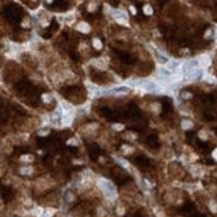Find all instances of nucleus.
<instances>
[{
    "instance_id": "10",
    "label": "nucleus",
    "mask_w": 217,
    "mask_h": 217,
    "mask_svg": "<svg viewBox=\"0 0 217 217\" xmlns=\"http://www.w3.org/2000/svg\"><path fill=\"white\" fill-rule=\"evenodd\" d=\"M92 44H93V47H95L96 49H101V47H103L101 41H100L99 39H93V40H92Z\"/></svg>"
},
{
    "instance_id": "24",
    "label": "nucleus",
    "mask_w": 217,
    "mask_h": 217,
    "mask_svg": "<svg viewBox=\"0 0 217 217\" xmlns=\"http://www.w3.org/2000/svg\"><path fill=\"white\" fill-rule=\"evenodd\" d=\"M68 144H69V145H71V144H77V141L72 139V140H68Z\"/></svg>"
},
{
    "instance_id": "20",
    "label": "nucleus",
    "mask_w": 217,
    "mask_h": 217,
    "mask_svg": "<svg viewBox=\"0 0 217 217\" xmlns=\"http://www.w3.org/2000/svg\"><path fill=\"white\" fill-rule=\"evenodd\" d=\"M113 128H115V129H117V131H120V129H123V128H124V125H119V124H113Z\"/></svg>"
},
{
    "instance_id": "18",
    "label": "nucleus",
    "mask_w": 217,
    "mask_h": 217,
    "mask_svg": "<svg viewBox=\"0 0 217 217\" xmlns=\"http://www.w3.org/2000/svg\"><path fill=\"white\" fill-rule=\"evenodd\" d=\"M43 100H44L46 103H49L52 100V96L51 95H43Z\"/></svg>"
},
{
    "instance_id": "2",
    "label": "nucleus",
    "mask_w": 217,
    "mask_h": 217,
    "mask_svg": "<svg viewBox=\"0 0 217 217\" xmlns=\"http://www.w3.org/2000/svg\"><path fill=\"white\" fill-rule=\"evenodd\" d=\"M128 93H129L128 87H116V88H112V89L101 91L97 95H100V96H120V95H128Z\"/></svg>"
},
{
    "instance_id": "13",
    "label": "nucleus",
    "mask_w": 217,
    "mask_h": 217,
    "mask_svg": "<svg viewBox=\"0 0 217 217\" xmlns=\"http://www.w3.org/2000/svg\"><path fill=\"white\" fill-rule=\"evenodd\" d=\"M199 64H203V65H209V64H210V60H209V57L204 56V57H201V60L199 61Z\"/></svg>"
},
{
    "instance_id": "3",
    "label": "nucleus",
    "mask_w": 217,
    "mask_h": 217,
    "mask_svg": "<svg viewBox=\"0 0 217 217\" xmlns=\"http://www.w3.org/2000/svg\"><path fill=\"white\" fill-rule=\"evenodd\" d=\"M133 85L139 87V88H141V89H144L147 92H157L160 89L159 85L156 83H153V81H144V80H141V81L133 83Z\"/></svg>"
},
{
    "instance_id": "16",
    "label": "nucleus",
    "mask_w": 217,
    "mask_h": 217,
    "mask_svg": "<svg viewBox=\"0 0 217 217\" xmlns=\"http://www.w3.org/2000/svg\"><path fill=\"white\" fill-rule=\"evenodd\" d=\"M53 209H48V210H46V213H44V216H43V217H51L52 214H53Z\"/></svg>"
},
{
    "instance_id": "17",
    "label": "nucleus",
    "mask_w": 217,
    "mask_h": 217,
    "mask_svg": "<svg viewBox=\"0 0 217 217\" xmlns=\"http://www.w3.org/2000/svg\"><path fill=\"white\" fill-rule=\"evenodd\" d=\"M144 13H147V15H152V8H150L149 6H145V7H144Z\"/></svg>"
},
{
    "instance_id": "9",
    "label": "nucleus",
    "mask_w": 217,
    "mask_h": 217,
    "mask_svg": "<svg viewBox=\"0 0 217 217\" xmlns=\"http://www.w3.org/2000/svg\"><path fill=\"white\" fill-rule=\"evenodd\" d=\"M177 65H179V63H176V61H168V63H166V67H168L169 71L177 68Z\"/></svg>"
},
{
    "instance_id": "1",
    "label": "nucleus",
    "mask_w": 217,
    "mask_h": 217,
    "mask_svg": "<svg viewBox=\"0 0 217 217\" xmlns=\"http://www.w3.org/2000/svg\"><path fill=\"white\" fill-rule=\"evenodd\" d=\"M99 186L101 188V190L105 194L107 199H111L112 200V199L116 197V186L111 181H108L105 179H100L99 180Z\"/></svg>"
},
{
    "instance_id": "14",
    "label": "nucleus",
    "mask_w": 217,
    "mask_h": 217,
    "mask_svg": "<svg viewBox=\"0 0 217 217\" xmlns=\"http://www.w3.org/2000/svg\"><path fill=\"white\" fill-rule=\"evenodd\" d=\"M49 133V129L48 128H43V129H40V131H39V135L40 136H47Z\"/></svg>"
},
{
    "instance_id": "29",
    "label": "nucleus",
    "mask_w": 217,
    "mask_h": 217,
    "mask_svg": "<svg viewBox=\"0 0 217 217\" xmlns=\"http://www.w3.org/2000/svg\"><path fill=\"white\" fill-rule=\"evenodd\" d=\"M33 2H36V0H33Z\"/></svg>"
},
{
    "instance_id": "4",
    "label": "nucleus",
    "mask_w": 217,
    "mask_h": 217,
    "mask_svg": "<svg viewBox=\"0 0 217 217\" xmlns=\"http://www.w3.org/2000/svg\"><path fill=\"white\" fill-rule=\"evenodd\" d=\"M201 76H203V72H201L199 68L192 69V71H189V72L185 73V77H186L188 80H197V79H200Z\"/></svg>"
},
{
    "instance_id": "15",
    "label": "nucleus",
    "mask_w": 217,
    "mask_h": 217,
    "mask_svg": "<svg viewBox=\"0 0 217 217\" xmlns=\"http://www.w3.org/2000/svg\"><path fill=\"white\" fill-rule=\"evenodd\" d=\"M32 160H33V157L31 155H26V156L21 157V161H32Z\"/></svg>"
},
{
    "instance_id": "21",
    "label": "nucleus",
    "mask_w": 217,
    "mask_h": 217,
    "mask_svg": "<svg viewBox=\"0 0 217 217\" xmlns=\"http://www.w3.org/2000/svg\"><path fill=\"white\" fill-rule=\"evenodd\" d=\"M199 136H200V139H204V140H206V136H205V132H203V131H201Z\"/></svg>"
},
{
    "instance_id": "11",
    "label": "nucleus",
    "mask_w": 217,
    "mask_h": 217,
    "mask_svg": "<svg viewBox=\"0 0 217 217\" xmlns=\"http://www.w3.org/2000/svg\"><path fill=\"white\" fill-rule=\"evenodd\" d=\"M32 170H33V169H32L31 166H26V168H21V169H20V172L23 173V175H31Z\"/></svg>"
},
{
    "instance_id": "19",
    "label": "nucleus",
    "mask_w": 217,
    "mask_h": 217,
    "mask_svg": "<svg viewBox=\"0 0 217 217\" xmlns=\"http://www.w3.org/2000/svg\"><path fill=\"white\" fill-rule=\"evenodd\" d=\"M210 209H212V212H217V205L214 203H210Z\"/></svg>"
},
{
    "instance_id": "22",
    "label": "nucleus",
    "mask_w": 217,
    "mask_h": 217,
    "mask_svg": "<svg viewBox=\"0 0 217 217\" xmlns=\"http://www.w3.org/2000/svg\"><path fill=\"white\" fill-rule=\"evenodd\" d=\"M67 200H68V201H72V200H73V196H72L71 193H69V194H67Z\"/></svg>"
},
{
    "instance_id": "28",
    "label": "nucleus",
    "mask_w": 217,
    "mask_h": 217,
    "mask_svg": "<svg viewBox=\"0 0 217 217\" xmlns=\"http://www.w3.org/2000/svg\"><path fill=\"white\" fill-rule=\"evenodd\" d=\"M46 2H47V3H51V2H52V0H46Z\"/></svg>"
},
{
    "instance_id": "8",
    "label": "nucleus",
    "mask_w": 217,
    "mask_h": 217,
    "mask_svg": "<svg viewBox=\"0 0 217 217\" xmlns=\"http://www.w3.org/2000/svg\"><path fill=\"white\" fill-rule=\"evenodd\" d=\"M77 29H79L80 32H84V33H87V32H89V26L83 21V23H80V24L77 26Z\"/></svg>"
},
{
    "instance_id": "25",
    "label": "nucleus",
    "mask_w": 217,
    "mask_h": 217,
    "mask_svg": "<svg viewBox=\"0 0 217 217\" xmlns=\"http://www.w3.org/2000/svg\"><path fill=\"white\" fill-rule=\"evenodd\" d=\"M95 8H96V7H95V4H91V6L88 7V9H89V11H93Z\"/></svg>"
},
{
    "instance_id": "5",
    "label": "nucleus",
    "mask_w": 217,
    "mask_h": 217,
    "mask_svg": "<svg viewBox=\"0 0 217 217\" xmlns=\"http://www.w3.org/2000/svg\"><path fill=\"white\" fill-rule=\"evenodd\" d=\"M200 65L199 64V61H196V60H192V61H186L184 65H183V69H184V73H186V72H189V71H192V69H196L197 67Z\"/></svg>"
},
{
    "instance_id": "26",
    "label": "nucleus",
    "mask_w": 217,
    "mask_h": 217,
    "mask_svg": "<svg viewBox=\"0 0 217 217\" xmlns=\"http://www.w3.org/2000/svg\"><path fill=\"white\" fill-rule=\"evenodd\" d=\"M131 12H132L133 15H136V8H135V7H131Z\"/></svg>"
},
{
    "instance_id": "12",
    "label": "nucleus",
    "mask_w": 217,
    "mask_h": 217,
    "mask_svg": "<svg viewBox=\"0 0 217 217\" xmlns=\"http://www.w3.org/2000/svg\"><path fill=\"white\" fill-rule=\"evenodd\" d=\"M192 121H189V120H184L183 123H181V127L184 128V129H189V128H192Z\"/></svg>"
},
{
    "instance_id": "23",
    "label": "nucleus",
    "mask_w": 217,
    "mask_h": 217,
    "mask_svg": "<svg viewBox=\"0 0 217 217\" xmlns=\"http://www.w3.org/2000/svg\"><path fill=\"white\" fill-rule=\"evenodd\" d=\"M28 24H29V21H28V20L26 19V20L23 21V27H28Z\"/></svg>"
},
{
    "instance_id": "6",
    "label": "nucleus",
    "mask_w": 217,
    "mask_h": 217,
    "mask_svg": "<svg viewBox=\"0 0 217 217\" xmlns=\"http://www.w3.org/2000/svg\"><path fill=\"white\" fill-rule=\"evenodd\" d=\"M112 16H113L117 21H120V23H127V15H125L123 11L113 9V11H112Z\"/></svg>"
},
{
    "instance_id": "27",
    "label": "nucleus",
    "mask_w": 217,
    "mask_h": 217,
    "mask_svg": "<svg viewBox=\"0 0 217 217\" xmlns=\"http://www.w3.org/2000/svg\"><path fill=\"white\" fill-rule=\"evenodd\" d=\"M213 157L217 160V149H214V152H213Z\"/></svg>"
},
{
    "instance_id": "7",
    "label": "nucleus",
    "mask_w": 217,
    "mask_h": 217,
    "mask_svg": "<svg viewBox=\"0 0 217 217\" xmlns=\"http://www.w3.org/2000/svg\"><path fill=\"white\" fill-rule=\"evenodd\" d=\"M92 64H93L95 67H97L99 69H105L107 68V63L103 59H96V60L92 61Z\"/></svg>"
}]
</instances>
